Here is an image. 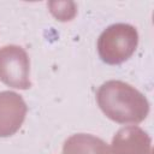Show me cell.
I'll use <instances>...</instances> for the list:
<instances>
[{
    "instance_id": "obj_2",
    "label": "cell",
    "mask_w": 154,
    "mask_h": 154,
    "mask_svg": "<svg viewBox=\"0 0 154 154\" xmlns=\"http://www.w3.org/2000/svg\"><path fill=\"white\" fill-rule=\"evenodd\" d=\"M138 45L137 29L128 23L107 26L97 38V53L108 65H119L135 53Z\"/></svg>"
},
{
    "instance_id": "obj_1",
    "label": "cell",
    "mask_w": 154,
    "mask_h": 154,
    "mask_svg": "<svg viewBox=\"0 0 154 154\" xmlns=\"http://www.w3.org/2000/svg\"><path fill=\"white\" fill-rule=\"evenodd\" d=\"M96 102L102 113L119 124H138L149 113L148 99L131 84L111 79L96 90Z\"/></svg>"
},
{
    "instance_id": "obj_7",
    "label": "cell",
    "mask_w": 154,
    "mask_h": 154,
    "mask_svg": "<svg viewBox=\"0 0 154 154\" xmlns=\"http://www.w3.org/2000/svg\"><path fill=\"white\" fill-rule=\"evenodd\" d=\"M47 6L53 17L60 22H69L77 13V6L73 1H49Z\"/></svg>"
},
{
    "instance_id": "obj_6",
    "label": "cell",
    "mask_w": 154,
    "mask_h": 154,
    "mask_svg": "<svg viewBox=\"0 0 154 154\" xmlns=\"http://www.w3.org/2000/svg\"><path fill=\"white\" fill-rule=\"evenodd\" d=\"M63 154H111L108 144L90 134H75L63 146Z\"/></svg>"
},
{
    "instance_id": "obj_5",
    "label": "cell",
    "mask_w": 154,
    "mask_h": 154,
    "mask_svg": "<svg viewBox=\"0 0 154 154\" xmlns=\"http://www.w3.org/2000/svg\"><path fill=\"white\" fill-rule=\"evenodd\" d=\"M111 154H152L150 136L137 125L119 129L112 138Z\"/></svg>"
},
{
    "instance_id": "obj_4",
    "label": "cell",
    "mask_w": 154,
    "mask_h": 154,
    "mask_svg": "<svg viewBox=\"0 0 154 154\" xmlns=\"http://www.w3.org/2000/svg\"><path fill=\"white\" fill-rule=\"evenodd\" d=\"M26 103L23 97L11 90L0 91V137L14 135L26 116Z\"/></svg>"
},
{
    "instance_id": "obj_3",
    "label": "cell",
    "mask_w": 154,
    "mask_h": 154,
    "mask_svg": "<svg viewBox=\"0 0 154 154\" xmlns=\"http://www.w3.org/2000/svg\"><path fill=\"white\" fill-rule=\"evenodd\" d=\"M0 81L14 89L31 87L30 60L23 47L7 45L0 48Z\"/></svg>"
}]
</instances>
